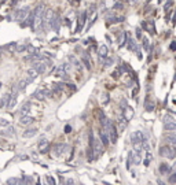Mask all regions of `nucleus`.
<instances>
[{"mask_svg":"<svg viewBox=\"0 0 176 185\" xmlns=\"http://www.w3.org/2000/svg\"><path fill=\"white\" fill-rule=\"evenodd\" d=\"M108 52H109V50H108V47H106V45H101V47H99V51H98L99 59H101V60L106 59V58H108Z\"/></svg>","mask_w":176,"mask_h":185,"instance_id":"11","label":"nucleus"},{"mask_svg":"<svg viewBox=\"0 0 176 185\" xmlns=\"http://www.w3.org/2000/svg\"><path fill=\"white\" fill-rule=\"evenodd\" d=\"M165 130H168V132L171 133H176V122H167L164 125Z\"/></svg>","mask_w":176,"mask_h":185,"instance_id":"13","label":"nucleus"},{"mask_svg":"<svg viewBox=\"0 0 176 185\" xmlns=\"http://www.w3.org/2000/svg\"><path fill=\"white\" fill-rule=\"evenodd\" d=\"M43 185H48V184H47V183H44V184H43Z\"/></svg>","mask_w":176,"mask_h":185,"instance_id":"25","label":"nucleus"},{"mask_svg":"<svg viewBox=\"0 0 176 185\" xmlns=\"http://www.w3.org/2000/svg\"><path fill=\"white\" fill-rule=\"evenodd\" d=\"M169 184H176V171L173 174H171L169 177Z\"/></svg>","mask_w":176,"mask_h":185,"instance_id":"20","label":"nucleus"},{"mask_svg":"<svg viewBox=\"0 0 176 185\" xmlns=\"http://www.w3.org/2000/svg\"><path fill=\"white\" fill-rule=\"evenodd\" d=\"M15 104H17V96L13 95L11 97H8V102H7V108H13Z\"/></svg>","mask_w":176,"mask_h":185,"instance_id":"15","label":"nucleus"},{"mask_svg":"<svg viewBox=\"0 0 176 185\" xmlns=\"http://www.w3.org/2000/svg\"><path fill=\"white\" fill-rule=\"evenodd\" d=\"M80 185H84V184H80Z\"/></svg>","mask_w":176,"mask_h":185,"instance_id":"26","label":"nucleus"},{"mask_svg":"<svg viewBox=\"0 0 176 185\" xmlns=\"http://www.w3.org/2000/svg\"><path fill=\"white\" fill-rule=\"evenodd\" d=\"M83 62H84V64H85V67L88 69H91V63H89V59L87 58V55H83Z\"/></svg>","mask_w":176,"mask_h":185,"instance_id":"19","label":"nucleus"},{"mask_svg":"<svg viewBox=\"0 0 176 185\" xmlns=\"http://www.w3.org/2000/svg\"><path fill=\"white\" fill-rule=\"evenodd\" d=\"M85 21H87V11H83L80 14V17H78V25L76 26V32H81V29L84 27L85 25Z\"/></svg>","mask_w":176,"mask_h":185,"instance_id":"7","label":"nucleus"},{"mask_svg":"<svg viewBox=\"0 0 176 185\" xmlns=\"http://www.w3.org/2000/svg\"><path fill=\"white\" fill-rule=\"evenodd\" d=\"M48 149H50V141H48L47 139H41L39 143V151L41 154H44V152H47Z\"/></svg>","mask_w":176,"mask_h":185,"instance_id":"8","label":"nucleus"},{"mask_svg":"<svg viewBox=\"0 0 176 185\" xmlns=\"http://www.w3.org/2000/svg\"><path fill=\"white\" fill-rule=\"evenodd\" d=\"M50 95H51V91L41 88V89H37V91L34 92V93H33V97H34V99H37V100H43V99L48 97Z\"/></svg>","mask_w":176,"mask_h":185,"instance_id":"4","label":"nucleus"},{"mask_svg":"<svg viewBox=\"0 0 176 185\" xmlns=\"http://www.w3.org/2000/svg\"><path fill=\"white\" fill-rule=\"evenodd\" d=\"M29 110H30V106H29V104H25V106H23V107L21 108V116H22V115H28Z\"/></svg>","mask_w":176,"mask_h":185,"instance_id":"18","label":"nucleus"},{"mask_svg":"<svg viewBox=\"0 0 176 185\" xmlns=\"http://www.w3.org/2000/svg\"><path fill=\"white\" fill-rule=\"evenodd\" d=\"M28 74H29V78H30V80H34V78H36L37 77V74H39V73H37V71L36 70H34V69H30V70L29 71H28Z\"/></svg>","mask_w":176,"mask_h":185,"instance_id":"17","label":"nucleus"},{"mask_svg":"<svg viewBox=\"0 0 176 185\" xmlns=\"http://www.w3.org/2000/svg\"><path fill=\"white\" fill-rule=\"evenodd\" d=\"M99 140H101V143H102L105 147H108V145H109V143H110L108 133H106L103 129H101V130H99Z\"/></svg>","mask_w":176,"mask_h":185,"instance_id":"9","label":"nucleus"},{"mask_svg":"<svg viewBox=\"0 0 176 185\" xmlns=\"http://www.w3.org/2000/svg\"><path fill=\"white\" fill-rule=\"evenodd\" d=\"M33 121H34L33 116H30V115H22V116H21V119H19V123H21V125H30Z\"/></svg>","mask_w":176,"mask_h":185,"instance_id":"12","label":"nucleus"},{"mask_svg":"<svg viewBox=\"0 0 176 185\" xmlns=\"http://www.w3.org/2000/svg\"><path fill=\"white\" fill-rule=\"evenodd\" d=\"M29 12H30V7L23 6L22 8L17 10V11L14 12V19L15 21H26L29 18Z\"/></svg>","mask_w":176,"mask_h":185,"instance_id":"2","label":"nucleus"},{"mask_svg":"<svg viewBox=\"0 0 176 185\" xmlns=\"http://www.w3.org/2000/svg\"><path fill=\"white\" fill-rule=\"evenodd\" d=\"M63 185H74V181L72 180V178H68V180L63 183Z\"/></svg>","mask_w":176,"mask_h":185,"instance_id":"21","label":"nucleus"},{"mask_svg":"<svg viewBox=\"0 0 176 185\" xmlns=\"http://www.w3.org/2000/svg\"><path fill=\"white\" fill-rule=\"evenodd\" d=\"M72 132V128H70V126H65V133H70Z\"/></svg>","mask_w":176,"mask_h":185,"instance_id":"22","label":"nucleus"},{"mask_svg":"<svg viewBox=\"0 0 176 185\" xmlns=\"http://www.w3.org/2000/svg\"><path fill=\"white\" fill-rule=\"evenodd\" d=\"M37 135V129L34 128V129H28L23 132V137H26V139H29V137H33V136H36Z\"/></svg>","mask_w":176,"mask_h":185,"instance_id":"14","label":"nucleus"},{"mask_svg":"<svg viewBox=\"0 0 176 185\" xmlns=\"http://www.w3.org/2000/svg\"><path fill=\"white\" fill-rule=\"evenodd\" d=\"M46 6L39 4L36 6V8L33 10V15H32V29L34 32H40L41 27H43L44 22V17H46Z\"/></svg>","mask_w":176,"mask_h":185,"instance_id":"1","label":"nucleus"},{"mask_svg":"<svg viewBox=\"0 0 176 185\" xmlns=\"http://www.w3.org/2000/svg\"><path fill=\"white\" fill-rule=\"evenodd\" d=\"M32 67L37 71V73H46V71H47V64L44 63V59L37 60V62H33V63H32Z\"/></svg>","mask_w":176,"mask_h":185,"instance_id":"6","label":"nucleus"},{"mask_svg":"<svg viewBox=\"0 0 176 185\" xmlns=\"http://www.w3.org/2000/svg\"><path fill=\"white\" fill-rule=\"evenodd\" d=\"M169 170H171V167L168 166L167 163H161V166H160V173L161 174H167Z\"/></svg>","mask_w":176,"mask_h":185,"instance_id":"16","label":"nucleus"},{"mask_svg":"<svg viewBox=\"0 0 176 185\" xmlns=\"http://www.w3.org/2000/svg\"><path fill=\"white\" fill-rule=\"evenodd\" d=\"M51 29L54 30V32H59V17H58V14H55L54 18H53V22H51Z\"/></svg>","mask_w":176,"mask_h":185,"instance_id":"10","label":"nucleus"},{"mask_svg":"<svg viewBox=\"0 0 176 185\" xmlns=\"http://www.w3.org/2000/svg\"><path fill=\"white\" fill-rule=\"evenodd\" d=\"M160 155L167 158V159H173V158H176V152L171 145H163L160 148Z\"/></svg>","mask_w":176,"mask_h":185,"instance_id":"3","label":"nucleus"},{"mask_svg":"<svg viewBox=\"0 0 176 185\" xmlns=\"http://www.w3.org/2000/svg\"><path fill=\"white\" fill-rule=\"evenodd\" d=\"M7 185H13V184H11V183H8V181H7Z\"/></svg>","mask_w":176,"mask_h":185,"instance_id":"24","label":"nucleus"},{"mask_svg":"<svg viewBox=\"0 0 176 185\" xmlns=\"http://www.w3.org/2000/svg\"><path fill=\"white\" fill-rule=\"evenodd\" d=\"M61 185H63V184H61Z\"/></svg>","mask_w":176,"mask_h":185,"instance_id":"27","label":"nucleus"},{"mask_svg":"<svg viewBox=\"0 0 176 185\" xmlns=\"http://www.w3.org/2000/svg\"><path fill=\"white\" fill-rule=\"evenodd\" d=\"M66 149H68V144H65V143L55 144L53 147V152H54V155H57V156H59L63 152H66Z\"/></svg>","mask_w":176,"mask_h":185,"instance_id":"5","label":"nucleus"},{"mask_svg":"<svg viewBox=\"0 0 176 185\" xmlns=\"http://www.w3.org/2000/svg\"><path fill=\"white\" fill-rule=\"evenodd\" d=\"M171 50H176V43H175V44H172V45H171Z\"/></svg>","mask_w":176,"mask_h":185,"instance_id":"23","label":"nucleus"}]
</instances>
